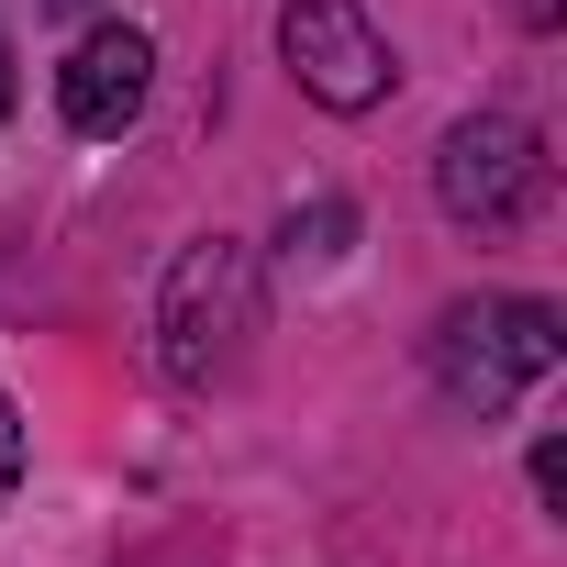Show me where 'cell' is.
<instances>
[{"label":"cell","mask_w":567,"mask_h":567,"mask_svg":"<svg viewBox=\"0 0 567 567\" xmlns=\"http://www.w3.org/2000/svg\"><path fill=\"white\" fill-rule=\"evenodd\" d=\"M267 334V278H256V245L245 234H200L178 245L167 290H156V368L178 390H234L245 357Z\"/></svg>","instance_id":"1"},{"label":"cell","mask_w":567,"mask_h":567,"mask_svg":"<svg viewBox=\"0 0 567 567\" xmlns=\"http://www.w3.org/2000/svg\"><path fill=\"white\" fill-rule=\"evenodd\" d=\"M556 357H567V323H556V301H523V290H478V301L434 312V334H423L434 390H445L456 412H478V423L512 412Z\"/></svg>","instance_id":"2"},{"label":"cell","mask_w":567,"mask_h":567,"mask_svg":"<svg viewBox=\"0 0 567 567\" xmlns=\"http://www.w3.org/2000/svg\"><path fill=\"white\" fill-rule=\"evenodd\" d=\"M434 200L456 234H523L545 212V134L523 112H467L434 145Z\"/></svg>","instance_id":"3"},{"label":"cell","mask_w":567,"mask_h":567,"mask_svg":"<svg viewBox=\"0 0 567 567\" xmlns=\"http://www.w3.org/2000/svg\"><path fill=\"white\" fill-rule=\"evenodd\" d=\"M278 56H290V79H301L323 112H368V101H390V79H401L390 34L368 23V0H278Z\"/></svg>","instance_id":"4"},{"label":"cell","mask_w":567,"mask_h":567,"mask_svg":"<svg viewBox=\"0 0 567 567\" xmlns=\"http://www.w3.org/2000/svg\"><path fill=\"white\" fill-rule=\"evenodd\" d=\"M145 90H156V45H145L134 23H90V34L68 45V68H56V112H68V134H90V145L134 134V123H145Z\"/></svg>","instance_id":"5"},{"label":"cell","mask_w":567,"mask_h":567,"mask_svg":"<svg viewBox=\"0 0 567 567\" xmlns=\"http://www.w3.org/2000/svg\"><path fill=\"white\" fill-rule=\"evenodd\" d=\"M23 489V412H12V390H0V501Z\"/></svg>","instance_id":"6"},{"label":"cell","mask_w":567,"mask_h":567,"mask_svg":"<svg viewBox=\"0 0 567 567\" xmlns=\"http://www.w3.org/2000/svg\"><path fill=\"white\" fill-rule=\"evenodd\" d=\"M12 90H23V79H12V34H0V112H12Z\"/></svg>","instance_id":"7"},{"label":"cell","mask_w":567,"mask_h":567,"mask_svg":"<svg viewBox=\"0 0 567 567\" xmlns=\"http://www.w3.org/2000/svg\"><path fill=\"white\" fill-rule=\"evenodd\" d=\"M56 12H90V0H56Z\"/></svg>","instance_id":"8"}]
</instances>
